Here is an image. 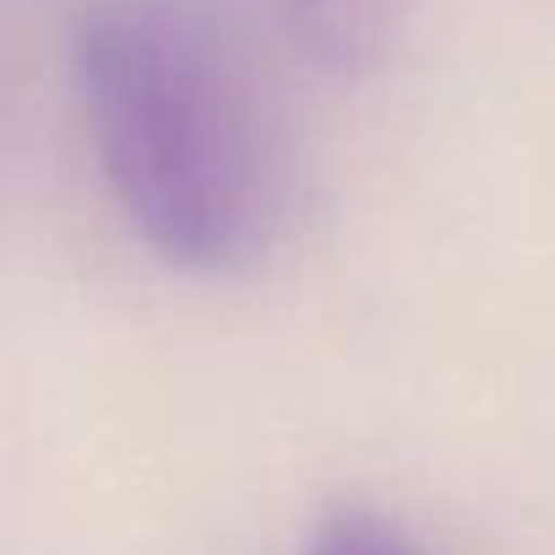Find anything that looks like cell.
<instances>
[{
	"label": "cell",
	"mask_w": 555,
	"mask_h": 555,
	"mask_svg": "<svg viewBox=\"0 0 555 555\" xmlns=\"http://www.w3.org/2000/svg\"><path fill=\"white\" fill-rule=\"evenodd\" d=\"M306 555H425L403 522L371 512V506H338L317 522Z\"/></svg>",
	"instance_id": "cell-3"
},
{
	"label": "cell",
	"mask_w": 555,
	"mask_h": 555,
	"mask_svg": "<svg viewBox=\"0 0 555 555\" xmlns=\"http://www.w3.org/2000/svg\"><path fill=\"white\" fill-rule=\"evenodd\" d=\"M72 82L104 180L180 272L240 278L284 229V169L223 44L169 0H109L72 34Z\"/></svg>",
	"instance_id": "cell-1"
},
{
	"label": "cell",
	"mask_w": 555,
	"mask_h": 555,
	"mask_svg": "<svg viewBox=\"0 0 555 555\" xmlns=\"http://www.w3.org/2000/svg\"><path fill=\"white\" fill-rule=\"evenodd\" d=\"M284 12L327 72H365L387 50L392 0H284Z\"/></svg>",
	"instance_id": "cell-2"
}]
</instances>
